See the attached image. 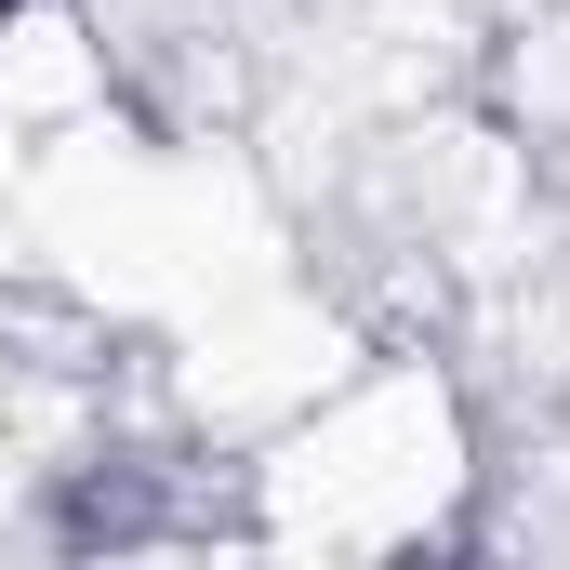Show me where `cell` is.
<instances>
[{"label": "cell", "instance_id": "cell-1", "mask_svg": "<svg viewBox=\"0 0 570 570\" xmlns=\"http://www.w3.org/2000/svg\"><path fill=\"white\" fill-rule=\"evenodd\" d=\"M0 13H13V0H0Z\"/></svg>", "mask_w": 570, "mask_h": 570}]
</instances>
